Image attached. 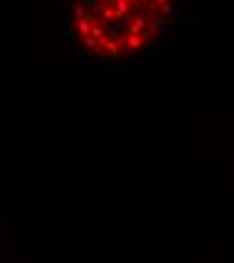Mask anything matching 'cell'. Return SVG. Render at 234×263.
<instances>
[{
	"instance_id": "cell-1",
	"label": "cell",
	"mask_w": 234,
	"mask_h": 263,
	"mask_svg": "<svg viewBox=\"0 0 234 263\" xmlns=\"http://www.w3.org/2000/svg\"><path fill=\"white\" fill-rule=\"evenodd\" d=\"M172 6L174 0H73L71 27L89 55L125 59L158 41Z\"/></svg>"
}]
</instances>
